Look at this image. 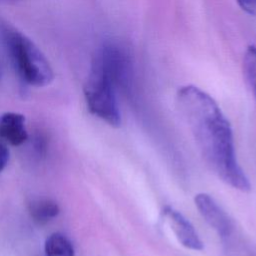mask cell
Wrapping results in <instances>:
<instances>
[{
	"label": "cell",
	"mask_w": 256,
	"mask_h": 256,
	"mask_svg": "<svg viewBox=\"0 0 256 256\" xmlns=\"http://www.w3.org/2000/svg\"><path fill=\"white\" fill-rule=\"evenodd\" d=\"M24 0H0V2L5 3V4H16L19 2H22Z\"/></svg>",
	"instance_id": "7c38bea8"
},
{
	"label": "cell",
	"mask_w": 256,
	"mask_h": 256,
	"mask_svg": "<svg viewBox=\"0 0 256 256\" xmlns=\"http://www.w3.org/2000/svg\"><path fill=\"white\" fill-rule=\"evenodd\" d=\"M243 73L256 98V46L247 47L243 56Z\"/></svg>",
	"instance_id": "9c48e42d"
},
{
	"label": "cell",
	"mask_w": 256,
	"mask_h": 256,
	"mask_svg": "<svg viewBox=\"0 0 256 256\" xmlns=\"http://www.w3.org/2000/svg\"><path fill=\"white\" fill-rule=\"evenodd\" d=\"M0 138L13 146H19L28 139L25 117L20 113L6 112L0 116Z\"/></svg>",
	"instance_id": "8992f818"
},
{
	"label": "cell",
	"mask_w": 256,
	"mask_h": 256,
	"mask_svg": "<svg viewBox=\"0 0 256 256\" xmlns=\"http://www.w3.org/2000/svg\"><path fill=\"white\" fill-rule=\"evenodd\" d=\"M129 71V55L116 43H104L93 56L84 85L87 107L93 115L112 127L121 125L116 87L127 81Z\"/></svg>",
	"instance_id": "7a4b0ae2"
},
{
	"label": "cell",
	"mask_w": 256,
	"mask_h": 256,
	"mask_svg": "<svg viewBox=\"0 0 256 256\" xmlns=\"http://www.w3.org/2000/svg\"><path fill=\"white\" fill-rule=\"evenodd\" d=\"M162 214L181 245L195 251L203 249V243L198 233L181 212L167 205L163 208Z\"/></svg>",
	"instance_id": "5b68a950"
},
{
	"label": "cell",
	"mask_w": 256,
	"mask_h": 256,
	"mask_svg": "<svg viewBox=\"0 0 256 256\" xmlns=\"http://www.w3.org/2000/svg\"><path fill=\"white\" fill-rule=\"evenodd\" d=\"M0 77H1V69H0Z\"/></svg>",
	"instance_id": "4fadbf2b"
},
{
	"label": "cell",
	"mask_w": 256,
	"mask_h": 256,
	"mask_svg": "<svg viewBox=\"0 0 256 256\" xmlns=\"http://www.w3.org/2000/svg\"><path fill=\"white\" fill-rule=\"evenodd\" d=\"M2 36L15 70L23 82L43 87L53 81L54 73L48 59L30 38L8 24L2 26Z\"/></svg>",
	"instance_id": "3957f363"
},
{
	"label": "cell",
	"mask_w": 256,
	"mask_h": 256,
	"mask_svg": "<svg viewBox=\"0 0 256 256\" xmlns=\"http://www.w3.org/2000/svg\"><path fill=\"white\" fill-rule=\"evenodd\" d=\"M9 161L8 143L0 138V173L4 170Z\"/></svg>",
	"instance_id": "30bf717a"
},
{
	"label": "cell",
	"mask_w": 256,
	"mask_h": 256,
	"mask_svg": "<svg viewBox=\"0 0 256 256\" xmlns=\"http://www.w3.org/2000/svg\"><path fill=\"white\" fill-rule=\"evenodd\" d=\"M59 212L58 204L49 198L36 199L29 204V213L32 219L39 224H44L54 219Z\"/></svg>",
	"instance_id": "52a82bcc"
},
{
	"label": "cell",
	"mask_w": 256,
	"mask_h": 256,
	"mask_svg": "<svg viewBox=\"0 0 256 256\" xmlns=\"http://www.w3.org/2000/svg\"><path fill=\"white\" fill-rule=\"evenodd\" d=\"M46 256H75V251L71 241L59 232L52 233L45 241Z\"/></svg>",
	"instance_id": "ba28073f"
},
{
	"label": "cell",
	"mask_w": 256,
	"mask_h": 256,
	"mask_svg": "<svg viewBox=\"0 0 256 256\" xmlns=\"http://www.w3.org/2000/svg\"><path fill=\"white\" fill-rule=\"evenodd\" d=\"M238 5L248 14L256 16V0H236Z\"/></svg>",
	"instance_id": "8fae6325"
},
{
	"label": "cell",
	"mask_w": 256,
	"mask_h": 256,
	"mask_svg": "<svg viewBox=\"0 0 256 256\" xmlns=\"http://www.w3.org/2000/svg\"><path fill=\"white\" fill-rule=\"evenodd\" d=\"M176 103L210 170L232 188L250 191L237 161L232 128L216 101L202 89L185 85L178 89Z\"/></svg>",
	"instance_id": "6da1fadb"
},
{
	"label": "cell",
	"mask_w": 256,
	"mask_h": 256,
	"mask_svg": "<svg viewBox=\"0 0 256 256\" xmlns=\"http://www.w3.org/2000/svg\"><path fill=\"white\" fill-rule=\"evenodd\" d=\"M194 202L207 224L221 238H228L233 229L232 221L214 198L207 193H198L194 197Z\"/></svg>",
	"instance_id": "277c9868"
}]
</instances>
